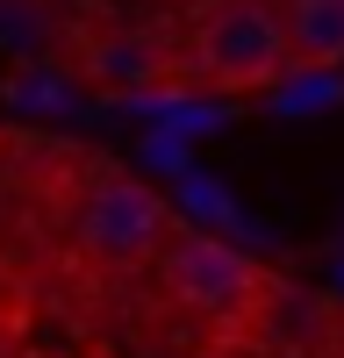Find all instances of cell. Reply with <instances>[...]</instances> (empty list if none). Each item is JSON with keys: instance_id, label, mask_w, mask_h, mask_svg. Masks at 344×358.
Masks as SVG:
<instances>
[{"instance_id": "obj_2", "label": "cell", "mask_w": 344, "mask_h": 358, "mask_svg": "<svg viewBox=\"0 0 344 358\" xmlns=\"http://www.w3.org/2000/svg\"><path fill=\"white\" fill-rule=\"evenodd\" d=\"M165 229H172V215L143 179H94L72 208V251H79L86 273H136V265H151Z\"/></svg>"}, {"instance_id": "obj_4", "label": "cell", "mask_w": 344, "mask_h": 358, "mask_svg": "<svg viewBox=\"0 0 344 358\" xmlns=\"http://www.w3.org/2000/svg\"><path fill=\"white\" fill-rule=\"evenodd\" d=\"M280 36H287V65L330 72L344 65V0H280Z\"/></svg>"}, {"instance_id": "obj_3", "label": "cell", "mask_w": 344, "mask_h": 358, "mask_svg": "<svg viewBox=\"0 0 344 358\" xmlns=\"http://www.w3.org/2000/svg\"><path fill=\"white\" fill-rule=\"evenodd\" d=\"M194 72L215 94H258L287 72V36L266 0H222L194 29Z\"/></svg>"}, {"instance_id": "obj_5", "label": "cell", "mask_w": 344, "mask_h": 358, "mask_svg": "<svg viewBox=\"0 0 344 358\" xmlns=\"http://www.w3.org/2000/svg\"><path fill=\"white\" fill-rule=\"evenodd\" d=\"M165 65L172 57H165V43L151 36V29H136V36L122 29V36H101L94 50H86V79L94 86H158Z\"/></svg>"}, {"instance_id": "obj_1", "label": "cell", "mask_w": 344, "mask_h": 358, "mask_svg": "<svg viewBox=\"0 0 344 358\" xmlns=\"http://www.w3.org/2000/svg\"><path fill=\"white\" fill-rule=\"evenodd\" d=\"M158 265V287L165 301H180L194 315H244L258 301V287H266V265H258L244 244H229V236H208V229H165V244L151 251Z\"/></svg>"}]
</instances>
